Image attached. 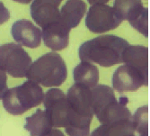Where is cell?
I'll list each match as a JSON object with an SVG mask.
<instances>
[{
    "label": "cell",
    "instance_id": "8992f818",
    "mask_svg": "<svg viewBox=\"0 0 150 136\" xmlns=\"http://www.w3.org/2000/svg\"><path fill=\"white\" fill-rule=\"evenodd\" d=\"M113 9L121 21H129L133 28L148 36V8L141 0H115Z\"/></svg>",
    "mask_w": 150,
    "mask_h": 136
},
{
    "label": "cell",
    "instance_id": "603a6c76",
    "mask_svg": "<svg viewBox=\"0 0 150 136\" xmlns=\"http://www.w3.org/2000/svg\"><path fill=\"white\" fill-rule=\"evenodd\" d=\"M13 1L21 3V4H29L33 1V0H13Z\"/></svg>",
    "mask_w": 150,
    "mask_h": 136
},
{
    "label": "cell",
    "instance_id": "ffe728a7",
    "mask_svg": "<svg viewBox=\"0 0 150 136\" xmlns=\"http://www.w3.org/2000/svg\"><path fill=\"white\" fill-rule=\"evenodd\" d=\"M10 18V13L5 5L0 1V25L7 22Z\"/></svg>",
    "mask_w": 150,
    "mask_h": 136
},
{
    "label": "cell",
    "instance_id": "7402d4cb",
    "mask_svg": "<svg viewBox=\"0 0 150 136\" xmlns=\"http://www.w3.org/2000/svg\"><path fill=\"white\" fill-rule=\"evenodd\" d=\"M87 1L90 3V4H106L108 3L110 0H87Z\"/></svg>",
    "mask_w": 150,
    "mask_h": 136
},
{
    "label": "cell",
    "instance_id": "9c48e42d",
    "mask_svg": "<svg viewBox=\"0 0 150 136\" xmlns=\"http://www.w3.org/2000/svg\"><path fill=\"white\" fill-rule=\"evenodd\" d=\"M67 98L71 109L77 117L92 121L93 110L92 90L90 88L75 83L67 90Z\"/></svg>",
    "mask_w": 150,
    "mask_h": 136
},
{
    "label": "cell",
    "instance_id": "5b68a950",
    "mask_svg": "<svg viewBox=\"0 0 150 136\" xmlns=\"http://www.w3.org/2000/svg\"><path fill=\"white\" fill-rule=\"evenodd\" d=\"M32 65V58L24 49L13 43L0 46V70L13 78H25Z\"/></svg>",
    "mask_w": 150,
    "mask_h": 136
},
{
    "label": "cell",
    "instance_id": "52a82bcc",
    "mask_svg": "<svg viewBox=\"0 0 150 136\" xmlns=\"http://www.w3.org/2000/svg\"><path fill=\"white\" fill-rule=\"evenodd\" d=\"M122 23L113 7L106 4H93L90 6L86 25L93 33H103L113 30Z\"/></svg>",
    "mask_w": 150,
    "mask_h": 136
},
{
    "label": "cell",
    "instance_id": "6da1fadb",
    "mask_svg": "<svg viewBox=\"0 0 150 136\" xmlns=\"http://www.w3.org/2000/svg\"><path fill=\"white\" fill-rule=\"evenodd\" d=\"M45 112L52 127H65L69 136H88L90 120L77 117L67 101V98L59 88H51L43 98Z\"/></svg>",
    "mask_w": 150,
    "mask_h": 136
},
{
    "label": "cell",
    "instance_id": "44dd1931",
    "mask_svg": "<svg viewBox=\"0 0 150 136\" xmlns=\"http://www.w3.org/2000/svg\"><path fill=\"white\" fill-rule=\"evenodd\" d=\"M45 136H65V134L60 131V130H58V129H51L50 132L46 134Z\"/></svg>",
    "mask_w": 150,
    "mask_h": 136
},
{
    "label": "cell",
    "instance_id": "ba28073f",
    "mask_svg": "<svg viewBox=\"0 0 150 136\" xmlns=\"http://www.w3.org/2000/svg\"><path fill=\"white\" fill-rule=\"evenodd\" d=\"M148 76L129 65L120 66L112 76L113 89L119 93L135 92L143 86H148Z\"/></svg>",
    "mask_w": 150,
    "mask_h": 136
},
{
    "label": "cell",
    "instance_id": "2e32d148",
    "mask_svg": "<svg viewBox=\"0 0 150 136\" xmlns=\"http://www.w3.org/2000/svg\"><path fill=\"white\" fill-rule=\"evenodd\" d=\"M74 80L77 84L84 85L90 88L98 85L99 70L96 66L91 62L82 61L79 63L73 71Z\"/></svg>",
    "mask_w": 150,
    "mask_h": 136
},
{
    "label": "cell",
    "instance_id": "3957f363",
    "mask_svg": "<svg viewBox=\"0 0 150 136\" xmlns=\"http://www.w3.org/2000/svg\"><path fill=\"white\" fill-rule=\"evenodd\" d=\"M67 77V65L55 51L48 52L32 63L26 78L43 87H59Z\"/></svg>",
    "mask_w": 150,
    "mask_h": 136
},
{
    "label": "cell",
    "instance_id": "ac0fdd59",
    "mask_svg": "<svg viewBox=\"0 0 150 136\" xmlns=\"http://www.w3.org/2000/svg\"><path fill=\"white\" fill-rule=\"evenodd\" d=\"M148 119L149 110L147 105L139 108L134 116H132L134 131L135 132H138L139 136H148Z\"/></svg>",
    "mask_w": 150,
    "mask_h": 136
},
{
    "label": "cell",
    "instance_id": "7c38bea8",
    "mask_svg": "<svg viewBox=\"0 0 150 136\" xmlns=\"http://www.w3.org/2000/svg\"><path fill=\"white\" fill-rule=\"evenodd\" d=\"M70 29L59 20L42 28V36L44 44L53 51H62L67 47L69 42Z\"/></svg>",
    "mask_w": 150,
    "mask_h": 136
},
{
    "label": "cell",
    "instance_id": "8fae6325",
    "mask_svg": "<svg viewBox=\"0 0 150 136\" xmlns=\"http://www.w3.org/2000/svg\"><path fill=\"white\" fill-rule=\"evenodd\" d=\"M62 0H33L31 5V16L42 28L59 20V6Z\"/></svg>",
    "mask_w": 150,
    "mask_h": 136
},
{
    "label": "cell",
    "instance_id": "e0dca14e",
    "mask_svg": "<svg viewBox=\"0 0 150 136\" xmlns=\"http://www.w3.org/2000/svg\"><path fill=\"white\" fill-rule=\"evenodd\" d=\"M90 136H135L132 119L102 125L94 129Z\"/></svg>",
    "mask_w": 150,
    "mask_h": 136
},
{
    "label": "cell",
    "instance_id": "30bf717a",
    "mask_svg": "<svg viewBox=\"0 0 150 136\" xmlns=\"http://www.w3.org/2000/svg\"><path fill=\"white\" fill-rule=\"evenodd\" d=\"M11 34L19 44L31 49L37 48L42 43V31L33 22L22 19L12 25Z\"/></svg>",
    "mask_w": 150,
    "mask_h": 136
},
{
    "label": "cell",
    "instance_id": "277c9868",
    "mask_svg": "<svg viewBox=\"0 0 150 136\" xmlns=\"http://www.w3.org/2000/svg\"><path fill=\"white\" fill-rule=\"evenodd\" d=\"M44 98L42 88L32 80L6 90L3 100L5 109L13 115H20L42 104Z\"/></svg>",
    "mask_w": 150,
    "mask_h": 136
},
{
    "label": "cell",
    "instance_id": "5bb4252c",
    "mask_svg": "<svg viewBox=\"0 0 150 136\" xmlns=\"http://www.w3.org/2000/svg\"><path fill=\"white\" fill-rule=\"evenodd\" d=\"M148 49L140 45H128L122 53V62L148 76Z\"/></svg>",
    "mask_w": 150,
    "mask_h": 136
},
{
    "label": "cell",
    "instance_id": "d6986e66",
    "mask_svg": "<svg viewBox=\"0 0 150 136\" xmlns=\"http://www.w3.org/2000/svg\"><path fill=\"white\" fill-rule=\"evenodd\" d=\"M7 76L5 71L0 70V99H2L7 88Z\"/></svg>",
    "mask_w": 150,
    "mask_h": 136
},
{
    "label": "cell",
    "instance_id": "4fadbf2b",
    "mask_svg": "<svg viewBox=\"0 0 150 136\" xmlns=\"http://www.w3.org/2000/svg\"><path fill=\"white\" fill-rule=\"evenodd\" d=\"M86 12L83 0H67L59 10V21L71 30L76 27Z\"/></svg>",
    "mask_w": 150,
    "mask_h": 136
},
{
    "label": "cell",
    "instance_id": "9a60e30c",
    "mask_svg": "<svg viewBox=\"0 0 150 136\" xmlns=\"http://www.w3.org/2000/svg\"><path fill=\"white\" fill-rule=\"evenodd\" d=\"M23 128L30 132V136H45L50 132L52 125L46 112L39 108L33 115L25 118Z\"/></svg>",
    "mask_w": 150,
    "mask_h": 136
},
{
    "label": "cell",
    "instance_id": "7a4b0ae2",
    "mask_svg": "<svg viewBox=\"0 0 150 136\" xmlns=\"http://www.w3.org/2000/svg\"><path fill=\"white\" fill-rule=\"evenodd\" d=\"M129 43L112 34L101 35L86 41L79 47L82 61L97 63L102 67H112L122 62V53Z\"/></svg>",
    "mask_w": 150,
    "mask_h": 136
}]
</instances>
